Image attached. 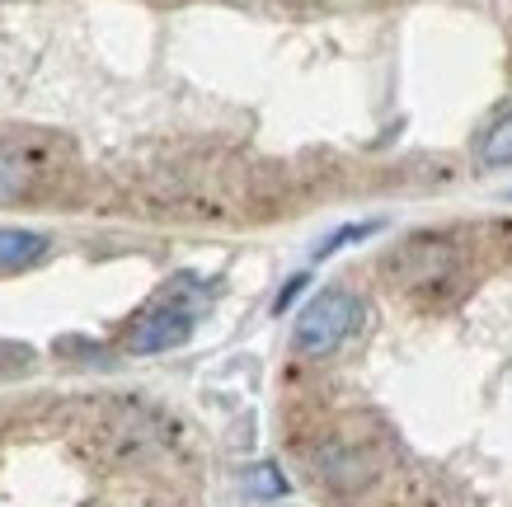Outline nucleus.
<instances>
[{"label": "nucleus", "mask_w": 512, "mask_h": 507, "mask_svg": "<svg viewBox=\"0 0 512 507\" xmlns=\"http://www.w3.org/2000/svg\"><path fill=\"white\" fill-rule=\"evenodd\" d=\"M301 287H306V277H292V282H287V287H282L278 292V301H273V310H287L296 301V292H301Z\"/></svg>", "instance_id": "7"}, {"label": "nucleus", "mask_w": 512, "mask_h": 507, "mask_svg": "<svg viewBox=\"0 0 512 507\" xmlns=\"http://www.w3.org/2000/svg\"><path fill=\"white\" fill-rule=\"evenodd\" d=\"M33 188V165L15 146H0V207L5 202H19Z\"/></svg>", "instance_id": "4"}, {"label": "nucleus", "mask_w": 512, "mask_h": 507, "mask_svg": "<svg viewBox=\"0 0 512 507\" xmlns=\"http://www.w3.org/2000/svg\"><path fill=\"white\" fill-rule=\"evenodd\" d=\"M357 320H362V296L348 292V287H329V292H320L311 301V306L301 310V320H296V353L301 357H329L339 353L343 343L353 338Z\"/></svg>", "instance_id": "1"}, {"label": "nucleus", "mask_w": 512, "mask_h": 507, "mask_svg": "<svg viewBox=\"0 0 512 507\" xmlns=\"http://www.w3.org/2000/svg\"><path fill=\"white\" fill-rule=\"evenodd\" d=\"M249 493H254V498H278V493H287V484H282V475L273 465H259V470L249 475Z\"/></svg>", "instance_id": "6"}, {"label": "nucleus", "mask_w": 512, "mask_h": 507, "mask_svg": "<svg viewBox=\"0 0 512 507\" xmlns=\"http://www.w3.org/2000/svg\"><path fill=\"white\" fill-rule=\"evenodd\" d=\"M188 334H193V315L179 310V306H160V310H151L146 320L132 324V334H127V353H137V357L165 353V348H179Z\"/></svg>", "instance_id": "2"}, {"label": "nucleus", "mask_w": 512, "mask_h": 507, "mask_svg": "<svg viewBox=\"0 0 512 507\" xmlns=\"http://www.w3.org/2000/svg\"><path fill=\"white\" fill-rule=\"evenodd\" d=\"M480 160L489 169H508L512 165V108L498 118L489 132H484V141H480Z\"/></svg>", "instance_id": "5"}, {"label": "nucleus", "mask_w": 512, "mask_h": 507, "mask_svg": "<svg viewBox=\"0 0 512 507\" xmlns=\"http://www.w3.org/2000/svg\"><path fill=\"white\" fill-rule=\"evenodd\" d=\"M47 254V240L38 231H19V226H0V273H19Z\"/></svg>", "instance_id": "3"}]
</instances>
